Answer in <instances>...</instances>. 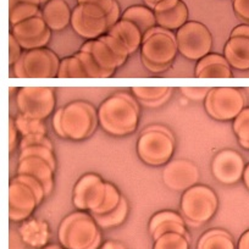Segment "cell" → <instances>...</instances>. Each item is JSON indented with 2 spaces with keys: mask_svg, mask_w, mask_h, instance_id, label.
Returning a JSON list of instances; mask_svg holds the SVG:
<instances>
[{
  "mask_svg": "<svg viewBox=\"0 0 249 249\" xmlns=\"http://www.w3.org/2000/svg\"><path fill=\"white\" fill-rule=\"evenodd\" d=\"M140 107L128 93H115L98 107V121L107 135L122 137L136 132L140 124Z\"/></svg>",
  "mask_w": 249,
  "mask_h": 249,
  "instance_id": "obj_1",
  "label": "cell"
},
{
  "mask_svg": "<svg viewBox=\"0 0 249 249\" xmlns=\"http://www.w3.org/2000/svg\"><path fill=\"white\" fill-rule=\"evenodd\" d=\"M98 124V110L89 103L80 100L60 107L53 116L55 133L64 140L75 142L89 138L94 133Z\"/></svg>",
  "mask_w": 249,
  "mask_h": 249,
  "instance_id": "obj_2",
  "label": "cell"
},
{
  "mask_svg": "<svg viewBox=\"0 0 249 249\" xmlns=\"http://www.w3.org/2000/svg\"><path fill=\"white\" fill-rule=\"evenodd\" d=\"M102 241L100 227L90 213H71L59 226L60 246L65 249H99Z\"/></svg>",
  "mask_w": 249,
  "mask_h": 249,
  "instance_id": "obj_3",
  "label": "cell"
},
{
  "mask_svg": "<svg viewBox=\"0 0 249 249\" xmlns=\"http://www.w3.org/2000/svg\"><path fill=\"white\" fill-rule=\"evenodd\" d=\"M219 208L217 196L210 187L196 184L184 191L181 197V215L186 225L202 226L214 217Z\"/></svg>",
  "mask_w": 249,
  "mask_h": 249,
  "instance_id": "obj_4",
  "label": "cell"
},
{
  "mask_svg": "<svg viewBox=\"0 0 249 249\" xmlns=\"http://www.w3.org/2000/svg\"><path fill=\"white\" fill-rule=\"evenodd\" d=\"M175 153V138L167 128L152 126L143 131L137 141V154L144 164L162 166L171 161Z\"/></svg>",
  "mask_w": 249,
  "mask_h": 249,
  "instance_id": "obj_5",
  "label": "cell"
},
{
  "mask_svg": "<svg viewBox=\"0 0 249 249\" xmlns=\"http://www.w3.org/2000/svg\"><path fill=\"white\" fill-rule=\"evenodd\" d=\"M60 61L47 48L26 50L13 66V73L18 78H54L57 77Z\"/></svg>",
  "mask_w": 249,
  "mask_h": 249,
  "instance_id": "obj_6",
  "label": "cell"
},
{
  "mask_svg": "<svg viewBox=\"0 0 249 249\" xmlns=\"http://www.w3.org/2000/svg\"><path fill=\"white\" fill-rule=\"evenodd\" d=\"M178 54L176 35L157 26L143 36L141 59L161 66H171Z\"/></svg>",
  "mask_w": 249,
  "mask_h": 249,
  "instance_id": "obj_7",
  "label": "cell"
},
{
  "mask_svg": "<svg viewBox=\"0 0 249 249\" xmlns=\"http://www.w3.org/2000/svg\"><path fill=\"white\" fill-rule=\"evenodd\" d=\"M205 111L216 121H233L246 107V97L234 87L210 88L204 100Z\"/></svg>",
  "mask_w": 249,
  "mask_h": 249,
  "instance_id": "obj_8",
  "label": "cell"
},
{
  "mask_svg": "<svg viewBox=\"0 0 249 249\" xmlns=\"http://www.w3.org/2000/svg\"><path fill=\"white\" fill-rule=\"evenodd\" d=\"M178 53L192 61H199L213 48V36L205 25L198 21H188L176 33Z\"/></svg>",
  "mask_w": 249,
  "mask_h": 249,
  "instance_id": "obj_9",
  "label": "cell"
},
{
  "mask_svg": "<svg viewBox=\"0 0 249 249\" xmlns=\"http://www.w3.org/2000/svg\"><path fill=\"white\" fill-rule=\"evenodd\" d=\"M56 98L52 87H22L16 94V105L20 114L43 120L54 111Z\"/></svg>",
  "mask_w": 249,
  "mask_h": 249,
  "instance_id": "obj_10",
  "label": "cell"
},
{
  "mask_svg": "<svg viewBox=\"0 0 249 249\" xmlns=\"http://www.w3.org/2000/svg\"><path fill=\"white\" fill-rule=\"evenodd\" d=\"M107 182L97 174H86L78 178L72 191L73 207L82 212L94 213L105 197Z\"/></svg>",
  "mask_w": 249,
  "mask_h": 249,
  "instance_id": "obj_11",
  "label": "cell"
},
{
  "mask_svg": "<svg viewBox=\"0 0 249 249\" xmlns=\"http://www.w3.org/2000/svg\"><path fill=\"white\" fill-rule=\"evenodd\" d=\"M37 196L30 186L16 177L9 184V217L14 222H23L30 219L39 205Z\"/></svg>",
  "mask_w": 249,
  "mask_h": 249,
  "instance_id": "obj_12",
  "label": "cell"
},
{
  "mask_svg": "<svg viewBox=\"0 0 249 249\" xmlns=\"http://www.w3.org/2000/svg\"><path fill=\"white\" fill-rule=\"evenodd\" d=\"M52 32L45 23L42 13L11 28V33L25 52L47 47L52 38Z\"/></svg>",
  "mask_w": 249,
  "mask_h": 249,
  "instance_id": "obj_13",
  "label": "cell"
},
{
  "mask_svg": "<svg viewBox=\"0 0 249 249\" xmlns=\"http://www.w3.org/2000/svg\"><path fill=\"white\" fill-rule=\"evenodd\" d=\"M200 178L199 169L190 160H171L162 170V182L169 190L184 192L198 184Z\"/></svg>",
  "mask_w": 249,
  "mask_h": 249,
  "instance_id": "obj_14",
  "label": "cell"
},
{
  "mask_svg": "<svg viewBox=\"0 0 249 249\" xmlns=\"http://www.w3.org/2000/svg\"><path fill=\"white\" fill-rule=\"evenodd\" d=\"M246 162L238 152L222 149L212 160V174L222 184H234L243 178Z\"/></svg>",
  "mask_w": 249,
  "mask_h": 249,
  "instance_id": "obj_15",
  "label": "cell"
},
{
  "mask_svg": "<svg viewBox=\"0 0 249 249\" xmlns=\"http://www.w3.org/2000/svg\"><path fill=\"white\" fill-rule=\"evenodd\" d=\"M157 23L167 31H178L188 22L190 11L182 0H162L153 9Z\"/></svg>",
  "mask_w": 249,
  "mask_h": 249,
  "instance_id": "obj_16",
  "label": "cell"
},
{
  "mask_svg": "<svg viewBox=\"0 0 249 249\" xmlns=\"http://www.w3.org/2000/svg\"><path fill=\"white\" fill-rule=\"evenodd\" d=\"M71 27L73 28L76 35L87 40L98 39L102 36L107 35L109 31L107 18L89 15L83 10L81 5H77L72 10Z\"/></svg>",
  "mask_w": 249,
  "mask_h": 249,
  "instance_id": "obj_17",
  "label": "cell"
},
{
  "mask_svg": "<svg viewBox=\"0 0 249 249\" xmlns=\"http://www.w3.org/2000/svg\"><path fill=\"white\" fill-rule=\"evenodd\" d=\"M54 167L42 158L27 157L18 159V175H27L37 179L44 188L47 197L54 190Z\"/></svg>",
  "mask_w": 249,
  "mask_h": 249,
  "instance_id": "obj_18",
  "label": "cell"
},
{
  "mask_svg": "<svg viewBox=\"0 0 249 249\" xmlns=\"http://www.w3.org/2000/svg\"><path fill=\"white\" fill-rule=\"evenodd\" d=\"M169 232H177L191 238L190 233L187 231L186 221L178 213L172 210H162L150 217L149 233L154 241Z\"/></svg>",
  "mask_w": 249,
  "mask_h": 249,
  "instance_id": "obj_19",
  "label": "cell"
},
{
  "mask_svg": "<svg viewBox=\"0 0 249 249\" xmlns=\"http://www.w3.org/2000/svg\"><path fill=\"white\" fill-rule=\"evenodd\" d=\"M81 50L90 53L97 62L104 70L115 73V71L124 65L126 60L120 57L102 38L94 40H87L81 47Z\"/></svg>",
  "mask_w": 249,
  "mask_h": 249,
  "instance_id": "obj_20",
  "label": "cell"
},
{
  "mask_svg": "<svg viewBox=\"0 0 249 249\" xmlns=\"http://www.w3.org/2000/svg\"><path fill=\"white\" fill-rule=\"evenodd\" d=\"M18 234L23 243L32 248L42 249L48 246V242L50 239L49 225L42 219L30 217L18 227Z\"/></svg>",
  "mask_w": 249,
  "mask_h": 249,
  "instance_id": "obj_21",
  "label": "cell"
},
{
  "mask_svg": "<svg viewBox=\"0 0 249 249\" xmlns=\"http://www.w3.org/2000/svg\"><path fill=\"white\" fill-rule=\"evenodd\" d=\"M195 73L198 78H230L232 68L224 55L210 53L197 61Z\"/></svg>",
  "mask_w": 249,
  "mask_h": 249,
  "instance_id": "obj_22",
  "label": "cell"
},
{
  "mask_svg": "<svg viewBox=\"0 0 249 249\" xmlns=\"http://www.w3.org/2000/svg\"><path fill=\"white\" fill-rule=\"evenodd\" d=\"M224 56L232 69L249 70V38L230 37L224 48Z\"/></svg>",
  "mask_w": 249,
  "mask_h": 249,
  "instance_id": "obj_23",
  "label": "cell"
},
{
  "mask_svg": "<svg viewBox=\"0 0 249 249\" xmlns=\"http://www.w3.org/2000/svg\"><path fill=\"white\" fill-rule=\"evenodd\" d=\"M42 14L45 23L52 31L65 30L71 23L72 11L65 0H49L43 6Z\"/></svg>",
  "mask_w": 249,
  "mask_h": 249,
  "instance_id": "obj_24",
  "label": "cell"
},
{
  "mask_svg": "<svg viewBox=\"0 0 249 249\" xmlns=\"http://www.w3.org/2000/svg\"><path fill=\"white\" fill-rule=\"evenodd\" d=\"M107 35L116 38L126 49L128 54L132 55L141 49L143 43V33L141 32L140 28L135 23L126 20H120L119 22L115 23L109 31Z\"/></svg>",
  "mask_w": 249,
  "mask_h": 249,
  "instance_id": "obj_25",
  "label": "cell"
},
{
  "mask_svg": "<svg viewBox=\"0 0 249 249\" xmlns=\"http://www.w3.org/2000/svg\"><path fill=\"white\" fill-rule=\"evenodd\" d=\"M131 90L136 100L148 107H160L172 95V88L170 87H133Z\"/></svg>",
  "mask_w": 249,
  "mask_h": 249,
  "instance_id": "obj_26",
  "label": "cell"
},
{
  "mask_svg": "<svg viewBox=\"0 0 249 249\" xmlns=\"http://www.w3.org/2000/svg\"><path fill=\"white\" fill-rule=\"evenodd\" d=\"M122 20L130 21V22L135 23L143 36L150 31L152 28L157 27V18H155L154 11L150 8L144 5H133L127 8L122 13L121 15Z\"/></svg>",
  "mask_w": 249,
  "mask_h": 249,
  "instance_id": "obj_27",
  "label": "cell"
},
{
  "mask_svg": "<svg viewBox=\"0 0 249 249\" xmlns=\"http://www.w3.org/2000/svg\"><path fill=\"white\" fill-rule=\"evenodd\" d=\"M197 249H236L233 237L225 230L213 229L202 234Z\"/></svg>",
  "mask_w": 249,
  "mask_h": 249,
  "instance_id": "obj_28",
  "label": "cell"
},
{
  "mask_svg": "<svg viewBox=\"0 0 249 249\" xmlns=\"http://www.w3.org/2000/svg\"><path fill=\"white\" fill-rule=\"evenodd\" d=\"M127 215H128V203L127 200H126V198L122 197L120 204L117 205V208H115L114 210H111L110 213H107V214H103V215L92 214V216L100 229L109 230L124 224V221L126 220Z\"/></svg>",
  "mask_w": 249,
  "mask_h": 249,
  "instance_id": "obj_29",
  "label": "cell"
},
{
  "mask_svg": "<svg viewBox=\"0 0 249 249\" xmlns=\"http://www.w3.org/2000/svg\"><path fill=\"white\" fill-rule=\"evenodd\" d=\"M57 78H89L85 66L75 54L60 61Z\"/></svg>",
  "mask_w": 249,
  "mask_h": 249,
  "instance_id": "obj_30",
  "label": "cell"
},
{
  "mask_svg": "<svg viewBox=\"0 0 249 249\" xmlns=\"http://www.w3.org/2000/svg\"><path fill=\"white\" fill-rule=\"evenodd\" d=\"M15 124L21 138L31 135H47V127H45L43 120L33 119V117L26 116L23 114H18L15 119Z\"/></svg>",
  "mask_w": 249,
  "mask_h": 249,
  "instance_id": "obj_31",
  "label": "cell"
},
{
  "mask_svg": "<svg viewBox=\"0 0 249 249\" xmlns=\"http://www.w3.org/2000/svg\"><path fill=\"white\" fill-rule=\"evenodd\" d=\"M190 239L177 232H169L155 239L153 249H190Z\"/></svg>",
  "mask_w": 249,
  "mask_h": 249,
  "instance_id": "obj_32",
  "label": "cell"
},
{
  "mask_svg": "<svg viewBox=\"0 0 249 249\" xmlns=\"http://www.w3.org/2000/svg\"><path fill=\"white\" fill-rule=\"evenodd\" d=\"M232 128L239 145L249 150V107H244L241 114L233 120Z\"/></svg>",
  "mask_w": 249,
  "mask_h": 249,
  "instance_id": "obj_33",
  "label": "cell"
},
{
  "mask_svg": "<svg viewBox=\"0 0 249 249\" xmlns=\"http://www.w3.org/2000/svg\"><path fill=\"white\" fill-rule=\"evenodd\" d=\"M40 13H42V10L39 9V6L32 5V4L18 3L15 5L10 6L9 20H10L11 26H16L18 23L23 22V21L28 20V18L39 15Z\"/></svg>",
  "mask_w": 249,
  "mask_h": 249,
  "instance_id": "obj_34",
  "label": "cell"
},
{
  "mask_svg": "<svg viewBox=\"0 0 249 249\" xmlns=\"http://www.w3.org/2000/svg\"><path fill=\"white\" fill-rule=\"evenodd\" d=\"M76 56L81 60V62L85 66L86 71L88 73V77L89 78H107L111 77L114 73L110 72V71L104 70L102 66L97 62V60L93 57V55L90 53L85 52V50H78L77 53H75Z\"/></svg>",
  "mask_w": 249,
  "mask_h": 249,
  "instance_id": "obj_35",
  "label": "cell"
},
{
  "mask_svg": "<svg viewBox=\"0 0 249 249\" xmlns=\"http://www.w3.org/2000/svg\"><path fill=\"white\" fill-rule=\"evenodd\" d=\"M122 199V196L120 193L119 188L115 186L111 182H107L105 184V197L103 200L102 205L95 210L94 213H90V214H97V215H103L110 213L111 210H114L115 208H117V205L120 204Z\"/></svg>",
  "mask_w": 249,
  "mask_h": 249,
  "instance_id": "obj_36",
  "label": "cell"
},
{
  "mask_svg": "<svg viewBox=\"0 0 249 249\" xmlns=\"http://www.w3.org/2000/svg\"><path fill=\"white\" fill-rule=\"evenodd\" d=\"M27 157H37L42 158L47 162H49L55 170H56V159H55L54 150L49 149L47 147H40V145H35V147H28L26 149L20 150V157L18 159H23Z\"/></svg>",
  "mask_w": 249,
  "mask_h": 249,
  "instance_id": "obj_37",
  "label": "cell"
},
{
  "mask_svg": "<svg viewBox=\"0 0 249 249\" xmlns=\"http://www.w3.org/2000/svg\"><path fill=\"white\" fill-rule=\"evenodd\" d=\"M35 145H40V147H47L49 149L54 150L52 141L47 137V135H31L21 138L18 142V148L20 150L26 149L28 147H35Z\"/></svg>",
  "mask_w": 249,
  "mask_h": 249,
  "instance_id": "obj_38",
  "label": "cell"
},
{
  "mask_svg": "<svg viewBox=\"0 0 249 249\" xmlns=\"http://www.w3.org/2000/svg\"><path fill=\"white\" fill-rule=\"evenodd\" d=\"M23 54V49L20 45V43L18 42L15 37H14L13 33L9 35V62L10 65L14 66L16 62L18 61L21 56Z\"/></svg>",
  "mask_w": 249,
  "mask_h": 249,
  "instance_id": "obj_39",
  "label": "cell"
},
{
  "mask_svg": "<svg viewBox=\"0 0 249 249\" xmlns=\"http://www.w3.org/2000/svg\"><path fill=\"white\" fill-rule=\"evenodd\" d=\"M210 88L207 87H183L181 88V92L186 95L188 99L192 100H205L208 93H209Z\"/></svg>",
  "mask_w": 249,
  "mask_h": 249,
  "instance_id": "obj_40",
  "label": "cell"
},
{
  "mask_svg": "<svg viewBox=\"0 0 249 249\" xmlns=\"http://www.w3.org/2000/svg\"><path fill=\"white\" fill-rule=\"evenodd\" d=\"M232 8L237 18L249 22V0H232Z\"/></svg>",
  "mask_w": 249,
  "mask_h": 249,
  "instance_id": "obj_41",
  "label": "cell"
},
{
  "mask_svg": "<svg viewBox=\"0 0 249 249\" xmlns=\"http://www.w3.org/2000/svg\"><path fill=\"white\" fill-rule=\"evenodd\" d=\"M18 135H20L16 127L15 120L10 119L9 121V149L10 152H14L18 147Z\"/></svg>",
  "mask_w": 249,
  "mask_h": 249,
  "instance_id": "obj_42",
  "label": "cell"
},
{
  "mask_svg": "<svg viewBox=\"0 0 249 249\" xmlns=\"http://www.w3.org/2000/svg\"><path fill=\"white\" fill-rule=\"evenodd\" d=\"M141 60H142L143 66H144V68L152 73H162V72H165V71H167L170 69V66L157 65V64H152V62L147 61V60H144V59H141Z\"/></svg>",
  "mask_w": 249,
  "mask_h": 249,
  "instance_id": "obj_43",
  "label": "cell"
},
{
  "mask_svg": "<svg viewBox=\"0 0 249 249\" xmlns=\"http://www.w3.org/2000/svg\"><path fill=\"white\" fill-rule=\"evenodd\" d=\"M230 37H247L249 38V25L237 26L232 30Z\"/></svg>",
  "mask_w": 249,
  "mask_h": 249,
  "instance_id": "obj_44",
  "label": "cell"
},
{
  "mask_svg": "<svg viewBox=\"0 0 249 249\" xmlns=\"http://www.w3.org/2000/svg\"><path fill=\"white\" fill-rule=\"evenodd\" d=\"M237 249H249V230L243 232L242 236L239 237Z\"/></svg>",
  "mask_w": 249,
  "mask_h": 249,
  "instance_id": "obj_45",
  "label": "cell"
},
{
  "mask_svg": "<svg viewBox=\"0 0 249 249\" xmlns=\"http://www.w3.org/2000/svg\"><path fill=\"white\" fill-rule=\"evenodd\" d=\"M99 249H127L122 243L116 241H107L102 244Z\"/></svg>",
  "mask_w": 249,
  "mask_h": 249,
  "instance_id": "obj_46",
  "label": "cell"
},
{
  "mask_svg": "<svg viewBox=\"0 0 249 249\" xmlns=\"http://www.w3.org/2000/svg\"><path fill=\"white\" fill-rule=\"evenodd\" d=\"M243 182H244V186L247 187V190L249 191V164H247L246 169H244L243 172Z\"/></svg>",
  "mask_w": 249,
  "mask_h": 249,
  "instance_id": "obj_47",
  "label": "cell"
},
{
  "mask_svg": "<svg viewBox=\"0 0 249 249\" xmlns=\"http://www.w3.org/2000/svg\"><path fill=\"white\" fill-rule=\"evenodd\" d=\"M16 3H26V4H32V5H42V0H16Z\"/></svg>",
  "mask_w": 249,
  "mask_h": 249,
  "instance_id": "obj_48",
  "label": "cell"
},
{
  "mask_svg": "<svg viewBox=\"0 0 249 249\" xmlns=\"http://www.w3.org/2000/svg\"><path fill=\"white\" fill-rule=\"evenodd\" d=\"M143 1H144L145 6H148V8H150L153 10V9H154L160 1H162V0H143Z\"/></svg>",
  "mask_w": 249,
  "mask_h": 249,
  "instance_id": "obj_49",
  "label": "cell"
},
{
  "mask_svg": "<svg viewBox=\"0 0 249 249\" xmlns=\"http://www.w3.org/2000/svg\"><path fill=\"white\" fill-rule=\"evenodd\" d=\"M78 4H89V3H98L100 0H76Z\"/></svg>",
  "mask_w": 249,
  "mask_h": 249,
  "instance_id": "obj_50",
  "label": "cell"
},
{
  "mask_svg": "<svg viewBox=\"0 0 249 249\" xmlns=\"http://www.w3.org/2000/svg\"><path fill=\"white\" fill-rule=\"evenodd\" d=\"M42 249H65V248L61 246H57V244H50V246L44 247V248H42Z\"/></svg>",
  "mask_w": 249,
  "mask_h": 249,
  "instance_id": "obj_51",
  "label": "cell"
}]
</instances>
